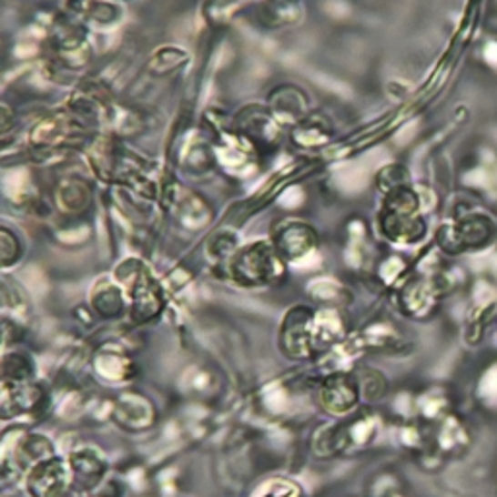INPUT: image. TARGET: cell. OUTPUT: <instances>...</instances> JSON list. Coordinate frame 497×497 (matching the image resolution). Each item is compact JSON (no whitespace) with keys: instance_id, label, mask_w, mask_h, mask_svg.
<instances>
[{"instance_id":"obj_1","label":"cell","mask_w":497,"mask_h":497,"mask_svg":"<svg viewBox=\"0 0 497 497\" xmlns=\"http://www.w3.org/2000/svg\"><path fill=\"white\" fill-rule=\"evenodd\" d=\"M231 270L236 274L238 282L245 286H262L278 272V265L270 248L267 245L257 243L253 247L243 248L238 259L233 260Z\"/></svg>"},{"instance_id":"obj_3","label":"cell","mask_w":497,"mask_h":497,"mask_svg":"<svg viewBox=\"0 0 497 497\" xmlns=\"http://www.w3.org/2000/svg\"><path fill=\"white\" fill-rule=\"evenodd\" d=\"M323 401L332 414H342L356 402V387L346 377L329 379L323 392Z\"/></svg>"},{"instance_id":"obj_2","label":"cell","mask_w":497,"mask_h":497,"mask_svg":"<svg viewBox=\"0 0 497 497\" xmlns=\"http://www.w3.org/2000/svg\"><path fill=\"white\" fill-rule=\"evenodd\" d=\"M276 245L278 251H282L286 259H299L315 247V236L307 226L291 224L280 231Z\"/></svg>"},{"instance_id":"obj_4","label":"cell","mask_w":497,"mask_h":497,"mask_svg":"<svg viewBox=\"0 0 497 497\" xmlns=\"http://www.w3.org/2000/svg\"><path fill=\"white\" fill-rule=\"evenodd\" d=\"M72 469H75L76 482L84 488H92L97 484V480L104 474V462L94 455L92 451H82L76 452L75 459H72Z\"/></svg>"}]
</instances>
